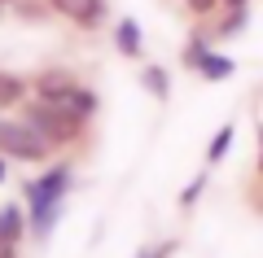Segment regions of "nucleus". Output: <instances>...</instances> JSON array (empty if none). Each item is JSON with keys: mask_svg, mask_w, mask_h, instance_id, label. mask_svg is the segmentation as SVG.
<instances>
[{"mask_svg": "<svg viewBox=\"0 0 263 258\" xmlns=\"http://www.w3.org/2000/svg\"><path fill=\"white\" fill-rule=\"evenodd\" d=\"M141 258H171V245H158V249H145Z\"/></svg>", "mask_w": 263, "mask_h": 258, "instance_id": "obj_16", "label": "nucleus"}, {"mask_svg": "<svg viewBox=\"0 0 263 258\" xmlns=\"http://www.w3.org/2000/svg\"><path fill=\"white\" fill-rule=\"evenodd\" d=\"M259 166H263V157H259Z\"/></svg>", "mask_w": 263, "mask_h": 258, "instance_id": "obj_19", "label": "nucleus"}, {"mask_svg": "<svg viewBox=\"0 0 263 258\" xmlns=\"http://www.w3.org/2000/svg\"><path fill=\"white\" fill-rule=\"evenodd\" d=\"M145 88H149V96H158V101H167L171 96V79H167V70L162 66H145Z\"/></svg>", "mask_w": 263, "mask_h": 258, "instance_id": "obj_11", "label": "nucleus"}, {"mask_svg": "<svg viewBox=\"0 0 263 258\" xmlns=\"http://www.w3.org/2000/svg\"><path fill=\"white\" fill-rule=\"evenodd\" d=\"M62 18H70L75 27H84V31H92V27H101V18H105V0H48Z\"/></svg>", "mask_w": 263, "mask_h": 258, "instance_id": "obj_4", "label": "nucleus"}, {"mask_svg": "<svg viewBox=\"0 0 263 258\" xmlns=\"http://www.w3.org/2000/svg\"><path fill=\"white\" fill-rule=\"evenodd\" d=\"M202 188H206V175H197L193 184L184 188V197H180V206H193V202H197V193H202Z\"/></svg>", "mask_w": 263, "mask_h": 258, "instance_id": "obj_13", "label": "nucleus"}, {"mask_svg": "<svg viewBox=\"0 0 263 258\" xmlns=\"http://www.w3.org/2000/svg\"><path fill=\"white\" fill-rule=\"evenodd\" d=\"M22 96H27V79L13 74V70H0V110L22 105Z\"/></svg>", "mask_w": 263, "mask_h": 258, "instance_id": "obj_9", "label": "nucleus"}, {"mask_svg": "<svg viewBox=\"0 0 263 258\" xmlns=\"http://www.w3.org/2000/svg\"><path fill=\"white\" fill-rule=\"evenodd\" d=\"M0 180H5V157H0Z\"/></svg>", "mask_w": 263, "mask_h": 258, "instance_id": "obj_18", "label": "nucleus"}, {"mask_svg": "<svg viewBox=\"0 0 263 258\" xmlns=\"http://www.w3.org/2000/svg\"><path fill=\"white\" fill-rule=\"evenodd\" d=\"M114 44H119L123 57H141V27H136L132 18H123L119 31H114Z\"/></svg>", "mask_w": 263, "mask_h": 258, "instance_id": "obj_10", "label": "nucleus"}, {"mask_svg": "<svg viewBox=\"0 0 263 258\" xmlns=\"http://www.w3.org/2000/svg\"><path fill=\"white\" fill-rule=\"evenodd\" d=\"M228 145H233V123H228V127H219V131H215V140H211V153H206V162L215 166L219 157L228 153Z\"/></svg>", "mask_w": 263, "mask_h": 258, "instance_id": "obj_12", "label": "nucleus"}, {"mask_svg": "<svg viewBox=\"0 0 263 258\" xmlns=\"http://www.w3.org/2000/svg\"><path fill=\"white\" fill-rule=\"evenodd\" d=\"M241 27H246V9H237V18L224 22V35H233V31H241Z\"/></svg>", "mask_w": 263, "mask_h": 258, "instance_id": "obj_14", "label": "nucleus"}, {"mask_svg": "<svg viewBox=\"0 0 263 258\" xmlns=\"http://www.w3.org/2000/svg\"><path fill=\"white\" fill-rule=\"evenodd\" d=\"M66 193H70V166H48L40 180L27 184V232L35 241H48L53 223L62 219Z\"/></svg>", "mask_w": 263, "mask_h": 258, "instance_id": "obj_1", "label": "nucleus"}, {"mask_svg": "<svg viewBox=\"0 0 263 258\" xmlns=\"http://www.w3.org/2000/svg\"><path fill=\"white\" fill-rule=\"evenodd\" d=\"M22 123H27L31 131H35L40 140H44L48 149H57V145H70V140L84 131V118H75V114H66L62 105H53V101H31L27 110H22Z\"/></svg>", "mask_w": 263, "mask_h": 258, "instance_id": "obj_2", "label": "nucleus"}, {"mask_svg": "<svg viewBox=\"0 0 263 258\" xmlns=\"http://www.w3.org/2000/svg\"><path fill=\"white\" fill-rule=\"evenodd\" d=\"M0 258H18V245H9V241H0Z\"/></svg>", "mask_w": 263, "mask_h": 258, "instance_id": "obj_17", "label": "nucleus"}, {"mask_svg": "<svg viewBox=\"0 0 263 258\" xmlns=\"http://www.w3.org/2000/svg\"><path fill=\"white\" fill-rule=\"evenodd\" d=\"M189 66H193V70L202 74V79H211V83L228 79V74L237 70V66L228 62V57H215V53H211L206 44H189Z\"/></svg>", "mask_w": 263, "mask_h": 258, "instance_id": "obj_5", "label": "nucleus"}, {"mask_svg": "<svg viewBox=\"0 0 263 258\" xmlns=\"http://www.w3.org/2000/svg\"><path fill=\"white\" fill-rule=\"evenodd\" d=\"M53 149L35 136L22 118H0V157H18V162H44Z\"/></svg>", "mask_w": 263, "mask_h": 258, "instance_id": "obj_3", "label": "nucleus"}, {"mask_svg": "<svg viewBox=\"0 0 263 258\" xmlns=\"http://www.w3.org/2000/svg\"><path fill=\"white\" fill-rule=\"evenodd\" d=\"M215 5H219V0H189V9H193V13H211Z\"/></svg>", "mask_w": 263, "mask_h": 258, "instance_id": "obj_15", "label": "nucleus"}, {"mask_svg": "<svg viewBox=\"0 0 263 258\" xmlns=\"http://www.w3.org/2000/svg\"><path fill=\"white\" fill-rule=\"evenodd\" d=\"M22 236H27V210L22 206H0V241L18 245Z\"/></svg>", "mask_w": 263, "mask_h": 258, "instance_id": "obj_7", "label": "nucleus"}, {"mask_svg": "<svg viewBox=\"0 0 263 258\" xmlns=\"http://www.w3.org/2000/svg\"><path fill=\"white\" fill-rule=\"evenodd\" d=\"M62 110L66 114H75V118H92V114H97V92H92V88H84V83H79V88H75V92H66V101H62Z\"/></svg>", "mask_w": 263, "mask_h": 258, "instance_id": "obj_8", "label": "nucleus"}, {"mask_svg": "<svg viewBox=\"0 0 263 258\" xmlns=\"http://www.w3.org/2000/svg\"><path fill=\"white\" fill-rule=\"evenodd\" d=\"M0 5H5V0H0Z\"/></svg>", "mask_w": 263, "mask_h": 258, "instance_id": "obj_20", "label": "nucleus"}, {"mask_svg": "<svg viewBox=\"0 0 263 258\" xmlns=\"http://www.w3.org/2000/svg\"><path fill=\"white\" fill-rule=\"evenodd\" d=\"M31 88H35V96H40V101L62 105V101H66V92H75V88H79V79H75L70 70H44L35 83H31Z\"/></svg>", "mask_w": 263, "mask_h": 258, "instance_id": "obj_6", "label": "nucleus"}]
</instances>
